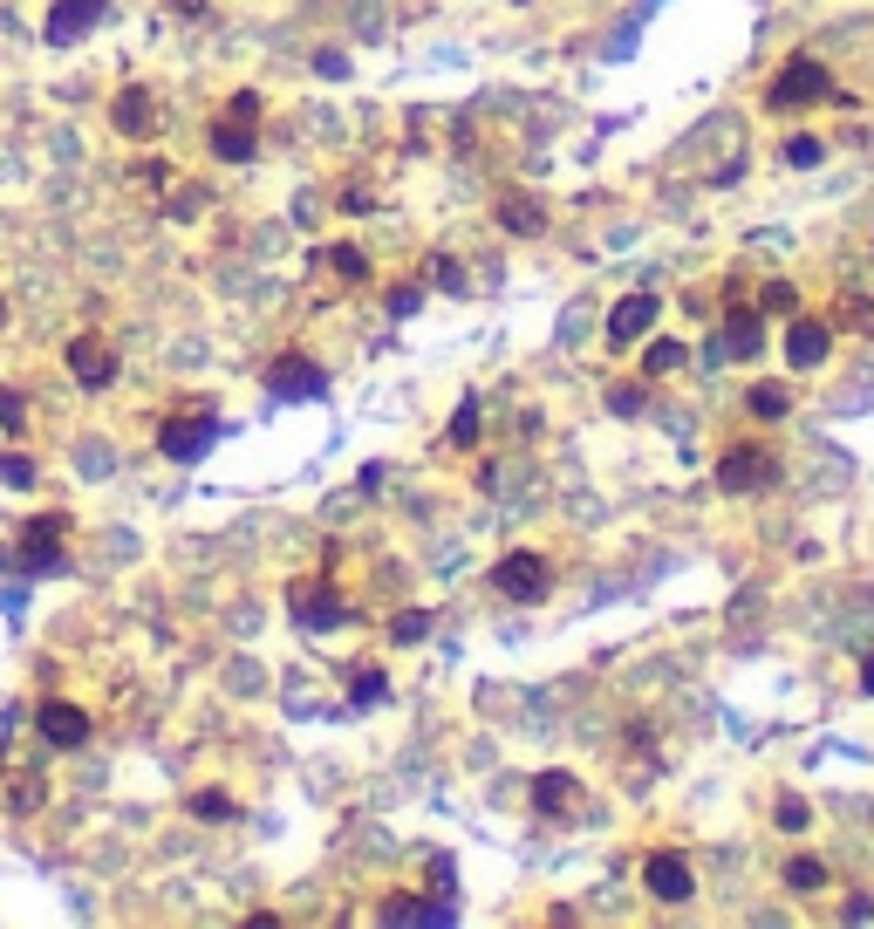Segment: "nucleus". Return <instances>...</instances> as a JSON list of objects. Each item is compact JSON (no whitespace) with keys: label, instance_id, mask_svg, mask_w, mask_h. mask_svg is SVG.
Masks as SVG:
<instances>
[{"label":"nucleus","instance_id":"nucleus-9","mask_svg":"<svg viewBox=\"0 0 874 929\" xmlns=\"http://www.w3.org/2000/svg\"><path fill=\"white\" fill-rule=\"evenodd\" d=\"M69 376L83 383V390H110L116 383V349L103 336H75L69 342Z\"/></svg>","mask_w":874,"mask_h":929},{"label":"nucleus","instance_id":"nucleus-26","mask_svg":"<svg viewBox=\"0 0 874 929\" xmlns=\"http://www.w3.org/2000/svg\"><path fill=\"white\" fill-rule=\"evenodd\" d=\"M772 820H779V834H800V827H807V820H813V806H807V799H800V793H785V799H779V814H772Z\"/></svg>","mask_w":874,"mask_h":929},{"label":"nucleus","instance_id":"nucleus-2","mask_svg":"<svg viewBox=\"0 0 874 929\" xmlns=\"http://www.w3.org/2000/svg\"><path fill=\"white\" fill-rule=\"evenodd\" d=\"M492 588H499L506 601H547V595H553V568H547V554H533V547L499 554V560H492Z\"/></svg>","mask_w":874,"mask_h":929},{"label":"nucleus","instance_id":"nucleus-34","mask_svg":"<svg viewBox=\"0 0 874 929\" xmlns=\"http://www.w3.org/2000/svg\"><path fill=\"white\" fill-rule=\"evenodd\" d=\"M417 301H424V288H396V295H389L396 314H417Z\"/></svg>","mask_w":874,"mask_h":929},{"label":"nucleus","instance_id":"nucleus-35","mask_svg":"<svg viewBox=\"0 0 874 929\" xmlns=\"http://www.w3.org/2000/svg\"><path fill=\"white\" fill-rule=\"evenodd\" d=\"M608 403H615V411H622V417H635V411H643V390H615Z\"/></svg>","mask_w":874,"mask_h":929},{"label":"nucleus","instance_id":"nucleus-7","mask_svg":"<svg viewBox=\"0 0 874 929\" xmlns=\"http://www.w3.org/2000/svg\"><path fill=\"white\" fill-rule=\"evenodd\" d=\"M267 390H273V403L322 396V390H329V370H322V362H308V355H281V362L267 370Z\"/></svg>","mask_w":874,"mask_h":929},{"label":"nucleus","instance_id":"nucleus-32","mask_svg":"<svg viewBox=\"0 0 874 929\" xmlns=\"http://www.w3.org/2000/svg\"><path fill=\"white\" fill-rule=\"evenodd\" d=\"M0 424H8V431H21V424H28V411H21V390H0Z\"/></svg>","mask_w":874,"mask_h":929},{"label":"nucleus","instance_id":"nucleus-22","mask_svg":"<svg viewBox=\"0 0 874 929\" xmlns=\"http://www.w3.org/2000/svg\"><path fill=\"white\" fill-rule=\"evenodd\" d=\"M785 888H800V896H813V888H826V868L813 855H792L785 861Z\"/></svg>","mask_w":874,"mask_h":929},{"label":"nucleus","instance_id":"nucleus-3","mask_svg":"<svg viewBox=\"0 0 874 929\" xmlns=\"http://www.w3.org/2000/svg\"><path fill=\"white\" fill-rule=\"evenodd\" d=\"M69 513H34L21 527V568L28 575H62L69 568Z\"/></svg>","mask_w":874,"mask_h":929},{"label":"nucleus","instance_id":"nucleus-28","mask_svg":"<svg viewBox=\"0 0 874 929\" xmlns=\"http://www.w3.org/2000/svg\"><path fill=\"white\" fill-rule=\"evenodd\" d=\"M329 267H335L342 280H370V260L355 254V247H329Z\"/></svg>","mask_w":874,"mask_h":929},{"label":"nucleus","instance_id":"nucleus-5","mask_svg":"<svg viewBox=\"0 0 874 929\" xmlns=\"http://www.w3.org/2000/svg\"><path fill=\"white\" fill-rule=\"evenodd\" d=\"M212 437H219V417H212V411H198V417H165V424H157V452L178 458V465H191V458L212 452Z\"/></svg>","mask_w":874,"mask_h":929},{"label":"nucleus","instance_id":"nucleus-18","mask_svg":"<svg viewBox=\"0 0 874 929\" xmlns=\"http://www.w3.org/2000/svg\"><path fill=\"white\" fill-rule=\"evenodd\" d=\"M533 806H540V814H574V773H540L533 780Z\"/></svg>","mask_w":874,"mask_h":929},{"label":"nucleus","instance_id":"nucleus-24","mask_svg":"<svg viewBox=\"0 0 874 929\" xmlns=\"http://www.w3.org/2000/svg\"><path fill=\"white\" fill-rule=\"evenodd\" d=\"M191 814L198 820H232L240 806H232V793H191Z\"/></svg>","mask_w":874,"mask_h":929},{"label":"nucleus","instance_id":"nucleus-11","mask_svg":"<svg viewBox=\"0 0 874 929\" xmlns=\"http://www.w3.org/2000/svg\"><path fill=\"white\" fill-rule=\"evenodd\" d=\"M34 732H42L55 752H75V745L90 739V711H83V704H62V698H49L42 711H34Z\"/></svg>","mask_w":874,"mask_h":929},{"label":"nucleus","instance_id":"nucleus-12","mask_svg":"<svg viewBox=\"0 0 874 929\" xmlns=\"http://www.w3.org/2000/svg\"><path fill=\"white\" fill-rule=\"evenodd\" d=\"M656 314H663V301H656V295H622V301L608 308V342H615V349L643 342V336L656 329Z\"/></svg>","mask_w":874,"mask_h":929},{"label":"nucleus","instance_id":"nucleus-37","mask_svg":"<svg viewBox=\"0 0 874 929\" xmlns=\"http://www.w3.org/2000/svg\"><path fill=\"white\" fill-rule=\"evenodd\" d=\"M0 329H8V295H0Z\"/></svg>","mask_w":874,"mask_h":929},{"label":"nucleus","instance_id":"nucleus-23","mask_svg":"<svg viewBox=\"0 0 874 929\" xmlns=\"http://www.w3.org/2000/svg\"><path fill=\"white\" fill-rule=\"evenodd\" d=\"M451 444H458V452H471V444H479V396H465V403H458V417H451Z\"/></svg>","mask_w":874,"mask_h":929},{"label":"nucleus","instance_id":"nucleus-19","mask_svg":"<svg viewBox=\"0 0 874 929\" xmlns=\"http://www.w3.org/2000/svg\"><path fill=\"white\" fill-rule=\"evenodd\" d=\"M759 314L792 321V314H800V288H792V280H766V288H759Z\"/></svg>","mask_w":874,"mask_h":929},{"label":"nucleus","instance_id":"nucleus-30","mask_svg":"<svg viewBox=\"0 0 874 929\" xmlns=\"http://www.w3.org/2000/svg\"><path fill=\"white\" fill-rule=\"evenodd\" d=\"M0 478H8V486H34V465L21 452H8V458H0Z\"/></svg>","mask_w":874,"mask_h":929},{"label":"nucleus","instance_id":"nucleus-20","mask_svg":"<svg viewBox=\"0 0 874 929\" xmlns=\"http://www.w3.org/2000/svg\"><path fill=\"white\" fill-rule=\"evenodd\" d=\"M499 226H506V233H540L547 213L533 206V198H506V206H499Z\"/></svg>","mask_w":874,"mask_h":929},{"label":"nucleus","instance_id":"nucleus-10","mask_svg":"<svg viewBox=\"0 0 874 929\" xmlns=\"http://www.w3.org/2000/svg\"><path fill=\"white\" fill-rule=\"evenodd\" d=\"M103 14H110V0H55L49 21H42V34H49L55 49H69V42H83V34H90Z\"/></svg>","mask_w":874,"mask_h":929},{"label":"nucleus","instance_id":"nucleus-13","mask_svg":"<svg viewBox=\"0 0 874 929\" xmlns=\"http://www.w3.org/2000/svg\"><path fill=\"white\" fill-rule=\"evenodd\" d=\"M826 349H833V329H826V321H813V314H792V321H785V362H792V370H820Z\"/></svg>","mask_w":874,"mask_h":929},{"label":"nucleus","instance_id":"nucleus-36","mask_svg":"<svg viewBox=\"0 0 874 929\" xmlns=\"http://www.w3.org/2000/svg\"><path fill=\"white\" fill-rule=\"evenodd\" d=\"M861 691L874 698V657H861Z\"/></svg>","mask_w":874,"mask_h":929},{"label":"nucleus","instance_id":"nucleus-8","mask_svg":"<svg viewBox=\"0 0 874 929\" xmlns=\"http://www.w3.org/2000/svg\"><path fill=\"white\" fill-rule=\"evenodd\" d=\"M643 888H649L656 902L677 909V902H690V896H697V875H690V861H684V855H669V847H663V855H649V861H643Z\"/></svg>","mask_w":874,"mask_h":929},{"label":"nucleus","instance_id":"nucleus-31","mask_svg":"<svg viewBox=\"0 0 874 929\" xmlns=\"http://www.w3.org/2000/svg\"><path fill=\"white\" fill-rule=\"evenodd\" d=\"M430 280H437V288H451V295H458V288H465V267H458V260H430Z\"/></svg>","mask_w":874,"mask_h":929},{"label":"nucleus","instance_id":"nucleus-27","mask_svg":"<svg viewBox=\"0 0 874 929\" xmlns=\"http://www.w3.org/2000/svg\"><path fill=\"white\" fill-rule=\"evenodd\" d=\"M820 157H826V144H820V137H785V165H800V172H813V165H820Z\"/></svg>","mask_w":874,"mask_h":929},{"label":"nucleus","instance_id":"nucleus-1","mask_svg":"<svg viewBox=\"0 0 874 929\" xmlns=\"http://www.w3.org/2000/svg\"><path fill=\"white\" fill-rule=\"evenodd\" d=\"M807 103H833V75L813 55H785L766 90V110H807Z\"/></svg>","mask_w":874,"mask_h":929},{"label":"nucleus","instance_id":"nucleus-15","mask_svg":"<svg viewBox=\"0 0 874 929\" xmlns=\"http://www.w3.org/2000/svg\"><path fill=\"white\" fill-rule=\"evenodd\" d=\"M759 342H766V321L751 314V308H731V321H725V342H718V355H738V362H751V355H759Z\"/></svg>","mask_w":874,"mask_h":929},{"label":"nucleus","instance_id":"nucleus-33","mask_svg":"<svg viewBox=\"0 0 874 929\" xmlns=\"http://www.w3.org/2000/svg\"><path fill=\"white\" fill-rule=\"evenodd\" d=\"M226 116H240V124H260V96H253V90H240V96L226 103Z\"/></svg>","mask_w":874,"mask_h":929},{"label":"nucleus","instance_id":"nucleus-6","mask_svg":"<svg viewBox=\"0 0 874 929\" xmlns=\"http://www.w3.org/2000/svg\"><path fill=\"white\" fill-rule=\"evenodd\" d=\"M288 609H294L301 629H342L348 622V609H342V595L329 588V575L322 581H294L288 588Z\"/></svg>","mask_w":874,"mask_h":929},{"label":"nucleus","instance_id":"nucleus-4","mask_svg":"<svg viewBox=\"0 0 874 929\" xmlns=\"http://www.w3.org/2000/svg\"><path fill=\"white\" fill-rule=\"evenodd\" d=\"M779 486V458L766 452V444H731V452L718 458V493H766Z\"/></svg>","mask_w":874,"mask_h":929},{"label":"nucleus","instance_id":"nucleus-14","mask_svg":"<svg viewBox=\"0 0 874 929\" xmlns=\"http://www.w3.org/2000/svg\"><path fill=\"white\" fill-rule=\"evenodd\" d=\"M110 124L124 131V137H157V96H150L144 83L116 90V103H110Z\"/></svg>","mask_w":874,"mask_h":929},{"label":"nucleus","instance_id":"nucleus-16","mask_svg":"<svg viewBox=\"0 0 874 929\" xmlns=\"http://www.w3.org/2000/svg\"><path fill=\"white\" fill-rule=\"evenodd\" d=\"M212 151L226 157V165H253L260 137H253V124H240V116H219V124H212Z\"/></svg>","mask_w":874,"mask_h":929},{"label":"nucleus","instance_id":"nucleus-25","mask_svg":"<svg viewBox=\"0 0 874 929\" xmlns=\"http://www.w3.org/2000/svg\"><path fill=\"white\" fill-rule=\"evenodd\" d=\"M348 698H355V704H376V698H389V677H383V670H355Z\"/></svg>","mask_w":874,"mask_h":929},{"label":"nucleus","instance_id":"nucleus-17","mask_svg":"<svg viewBox=\"0 0 874 929\" xmlns=\"http://www.w3.org/2000/svg\"><path fill=\"white\" fill-rule=\"evenodd\" d=\"M745 411L759 417V424H779V417H792V390L785 383H751L745 390Z\"/></svg>","mask_w":874,"mask_h":929},{"label":"nucleus","instance_id":"nucleus-29","mask_svg":"<svg viewBox=\"0 0 874 929\" xmlns=\"http://www.w3.org/2000/svg\"><path fill=\"white\" fill-rule=\"evenodd\" d=\"M389 636H396V642H424V636H430V616H424V609H404V616L389 622Z\"/></svg>","mask_w":874,"mask_h":929},{"label":"nucleus","instance_id":"nucleus-21","mask_svg":"<svg viewBox=\"0 0 874 929\" xmlns=\"http://www.w3.org/2000/svg\"><path fill=\"white\" fill-rule=\"evenodd\" d=\"M684 362V342H669V336H656L649 349H643V376H669Z\"/></svg>","mask_w":874,"mask_h":929}]
</instances>
